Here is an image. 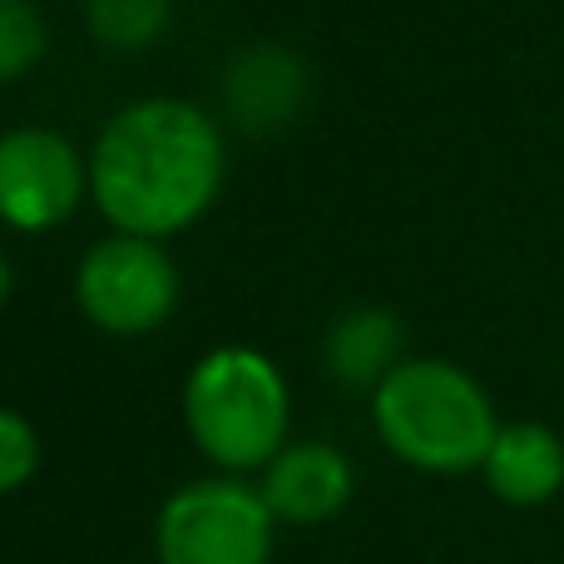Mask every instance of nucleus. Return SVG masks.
Segmentation results:
<instances>
[{"label": "nucleus", "mask_w": 564, "mask_h": 564, "mask_svg": "<svg viewBox=\"0 0 564 564\" xmlns=\"http://www.w3.org/2000/svg\"><path fill=\"white\" fill-rule=\"evenodd\" d=\"M224 188V134L184 99L124 105L89 149V194L115 234H184Z\"/></svg>", "instance_id": "f257e3e1"}, {"label": "nucleus", "mask_w": 564, "mask_h": 564, "mask_svg": "<svg viewBox=\"0 0 564 564\" xmlns=\"http://www.w3.org/2000/svg\"><path fill=\"white\" fill-rule=\"evenodd\" d=\"M371 421L391 456L431 476L480 470L500 431L486 387L441 357L401 361L371 391Z\"/></svg>", "instance_id": "f03ea898"}, {"label": "nucleus", "mask_w": 564, "mask_h": 564, "mask_svg": "<svg viewBox=\"0 0 564 564\" xmlns=\"http://www.w3.org/2000/svg\"><path fill=\"white\" fill-rule=\"evenodd\" d=\"M288 381L263 351L253 347H218L188 371L184 421L194 446L218 470H258L288 441Z\"/></svg>", "instance_id": "7ed1b4c3"}, {"label": "nucleus", "mask_w": 564, "mask_h": 564, "mask_svg": "<svg viewBox=\"0 0 564 564\" xmlns=\"http://www.w3.org/2000/svg\"><path fill=\"white\" fill-rule=\"evenodd\" d=\"M273 520L263 490L234 476L194 480L159 510V564H268Z\"/></svg>", "instance_id": "20e7f679"}, {"label": "nucleus", "mask_w": 564, "mask_h": 564, "mask_svg": "<svg viewBox=\"0 0 564 564\" xmlns=\"http://www.w3.org/2000/svg\"><path fill=\"white\" fill-rule=\"evenodd\" d=\"M75 302L109 337H144L174 312L178 268L154 238H99L75 273Z\"/></svg>", "instance_id": "39448f33"}, {"label": "nucleus", "mask_w": 564, "mask_h": 564, "mask_svg": "<svg viewBox=\"0 0 564 564\" xmlns=\"http://www.w3.org/2000/svg\"><path fill=\"white\" fill-rule=\"evenodd\" d=\"M89 194V164L55 129L0 134V224L15 234H50Z\"/></svg>", "instance_id": "423d86ee"}, {"label": "nucleus", "mask_w": 564, "mask_h": 564, "mask_svg": "<svg viewBox=\"0 0 564 564\" xmlns=\"http://www.w3.org/2000/svg\"><path fill=\"white\" fill-rule=\"evenodd\" d=\"M263 500L288 525H322L351 500V466L327 441L282 446L263 466Z\"/></svg>", "instance_id": "0eeeda50"}, {"label": "nucleus", "mask_w": 564, "mask_h": 564, "mask_svg": "<svg viewBox=\"0 0 564 564\" xmlns=\"http://www.w3.org/2000/svg\"><path fill=\"white\" fill-rule=\"evenodd\" d=\"M480 476H486L490 496L506 506H550L564 490V441L545 421H510L496 431V446H490Z\"/></svg>", "instance_id": "6e6552de"}, {"label": "nucleus", "mask_w": 564, "mask_h": 564, "mask_svg": "<svg viewBox=\"0 0 564 564\" xmlns=\"http://www.w3.org/2000/svg\"><path fill=\"white\" fill-rule=\"evenodd\" d=\"M224 99L234 109V124L268 134V129H282L297 119L302 99H307V69L288 50L258 45L224 75Z\"/></svg>", "instance_id": "1a4fd4ad"}, {"label": "nucleus", "mask_w": 564, "mask_h": 564, "mask_svg": "<svg viewBox=\"0 0 564 564\" xmlns=\"http://www.w3.org/2000/svg\"><path fill=\"white\" fill-rule=\"evenodd\" d=\"M401 322L387 307H357L327 332V371L341 387L377 391L401 367Z\"/></svg>", "instance_id": "9d476101"}, {"label": "nucleus", "mask_w": 564, "mask_h": 564, "mask_svg": "<svg viewBox=\"0 0 564 564\" xmlns=\"http://www.w3.org/2000/svg\"><path fill=\"white\" fill-rule=\"evenodd\" d=\"M89 35L109 50H149L169 25V0H89Z\"/></svg>", "instance_id": "9b49d317"}, {"label": "nucleus", "mask_w": 564, "mask_h": 564, "mask_svg": "<svg viewBox=\"0 0 564 564\" xmlns=\"http://www.w3.org/2000/svg\"><path fill=\"white\" fill-rule=\"evenodd\" d=\"M45 55V20L30 0H0V85H15L20 75Z\"/></svg>", "instance_id": "f8f14e48"}, {"label": "nucleus", "mask_w": 564, "mask_h": 564, "mask_svg": "<svg viewBox=\"0 0 564 564\" xmlns=\"http://www.w3.org/2000/svg\"><path fill=\"white\" fill-rule=\"evenodd\" d=\"M40 466V436L20 411L0 406V496L20 490Z\"/></svg>", "instance_id": "ddd939ff"}, {"label": "nucleus", "mask_w": 564, "mask_h": 564, "mask_svg": "<svg viewBox=\"0 0 564 564\" xmlns=\"http://www.w3.org/2000/svg\"><path fill=\"white\" fill-rule=\"evenodd\" d=\"M10 297V268H6V253H0V307H6Z\"/></svg>", "instance_id": "4468645a"}]
</instances>
